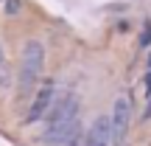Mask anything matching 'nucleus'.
<instances>
[{"instance_id":"1","label":"nucleus","mask_w":151,"mask_h":146,"mask_svg":"<svg viewBox=\"0 0 151 146\" xmlns=\"http://www.w3.org/2000/svg\"><path fill=\"white\" fill-rule=\"evenodd\" d=\"M45 70V45L39 39H28L20 51V68H17V84L22 93H28L39 81Z\"/></svg>"},{"instance_id":"2","label":"nucleus","mask_w":151,"mask_h":146,"mask_svg":"<svg viewBox=\"0 0 151 146\" xmlns=\"http://www.w3.org/2000/svg\"><path fill=\"white\" fill-rule=\"evenodd\" d=\"M78 96H73V93H67V96H62V98H56V104L50 107V113H48V126L45 129H62V126H70L78 121Z\"/></svg>"},{"instance_id":"3","label":"nucleus","mask_w":151,"mask_h":146,"mask_svg":"<svg viewBox=\"0 0 151 146\" xmlns=\"http://www.w3.org/2000/svg\"><path fill=\"white\" fill-rule=\"evenodd\" d=\"M109 121H112V141L123 143L126 132L132 126V98L126 93H120L118 98L112 101V113H109Z\"/></svg>"},{"instance_id":"4","label":"nucleus","mask_w":151,"mask_h":146,"mask_svg":"<svg viewBox=\"0 0 151 146\" xmlns=\"http://www.w3.org/2000/svg\"><path fill=\"white\" fill-rule=\"evenodd\" d=\"M53 104H56V84H53V81H45V84L39 87L37 93H34L31 107H28V113H25V118H22V121H25V124H37V121H45Z\"/></svg>"},{"instance_id":"5","label":"nucleus","mask_w":151,"mask_h":146,"mask_svg":"<svg viewBox=\"0 0 151 146\" xmlns=\"http://www.w3.org/2000/svg\"><path fill=\"white\" fill-rule=\"evenodd\" d=\"M42 141L48 146H78V143H84V129L76 121V124L62 126V129H45Z\"/></svg>"},{"instance_id":"6","label":"nucleus","mask_w":151,"mask_h":146,"mask_svg":"<svg viewBox=\"0 0 151 146\" xmlns=\"http://www.w3.org/2000/svg\"><path fill=\"white\" fill-rule=\"evenodd\" d=\"M112 121L109 115H98L84 132V146H112Z\"/></svg>"},{"instance_id":"7","label":"nucleus","mask_w":151,"mask_h":146,"mask_svg":"<svg viewBox=\"0 0 151 146\" xmlns=\"http://www.w3.org/2000/svg\"><path fill=\"white\" fill-rule=\"evenodd\" d=\"M20 9H22L20 0H3V14L14 17V14H20Z\"/></svg>"},{"instance_id":"8","label":"nucleus","mask_w":151,"mask_h":146,"mask_svg":"<svg viewBox=\"0 0 151 146\" xmlns=\"http://www.w3.org/2000/svg\"><path fill=\"white\" fill-rule=\"evenodd\" d=\"M148 42H151V23H146V28H143V34H140V45L143 48H148Z\"/></svg>"},{"instance_id":"9","label":"nucleus","mask_w":151,"mask_h":146,"mask_svg":"<svg viewBox=\"0 0 151 146\" xmlns=\"http://www.w3.org/2000/svg\"><path fill=\"white\" fill-rule=\"evenodd\" d=\"M151 118V96H148V101H146V110H143V121H148Z\"/></svg>"},{"instance_id":"10","label":"nucleus","mask_w":151,"mask_h":146,"mask_svg":"<svg viewBox=\"0 0 151 146\" xmlns=\"http://www.w3.org/2000/svg\"><path fill=\"white\" fill-rule=\"evenodd\" d=\"M143 84H146V90H143V93H146V96H151V70L146 73V81H143Z\"/></svg>"},{"instance_id":"11","label":"nucleus","mask_w":151,"mask_h":146,"mask_svg":"<svg viewBox=\"0 0 151 146\" xmlns=\"http://www.w3.org/2000/svg\"><path fill=\"white\" fill-rule=\"evenodd\" d=\"M3 62H6V54H3V45H0V68H3Z\"/></svg>"},{"instance_id":"12","label":"nucleus","mask_w":151,"mask_h":146,"mask_svg":"<svg viewBox=\"0 0 151 146\" xmlns=\"http://www.w3.org/2000/svg\"><path fill=\"white\" fill-rule=\"evenodd\" d=\"M0 3H3V0H0Z\"/></svg>"},{"instance_id":"13","label":"nucleus","mask_w":151,"mask_h":146,"mask_svg":"<svg viewBox=\"0 0 151 146\" xmlns=\"http://www.w3.org/2000/svg\"><path fill=\"white\" fill-rule=\"evenodd\" d=\"M148 65H151V62H148Z\"/></svg>"}]
</instances>
